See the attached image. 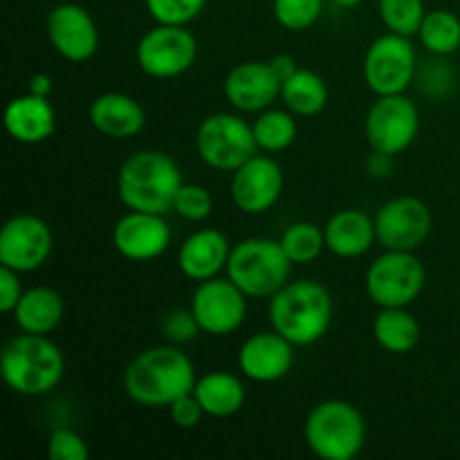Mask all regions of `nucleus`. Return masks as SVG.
<instances>
[{"instance_id": "1", "label": "nucleus", "mask_w": 460, "mask_h": 460, "mask_svg": "<svg viewBox=\"0 0 460 460\" xmlns=\"http://www.w3.org/2000/svg\"><path fill=\"white\" fill-rule=\"evenodd\" d=\"M193 362L175 346H153L126 367L124 391L144 409H169L196 386Z\"/></svg>"}, {"instance_id": "2", "label": "nucleus", "mask_w": 460, "mask_h": 460, "mask_svg": "<svg viewBox=\"0 0 460 460\" xmlns=\"http://www.w3.org/2000/svg\"><path fill=\"white\" fill-rule=\"evenodd\" d=\"M182 184L178 162L162 151L133 153L117 173V193L130 211L169 214Z\"/></svg>"}, {"instance_id": "3", "label": "nucleus", "mask_w": 460, "mask_h": 460, "mask_svg": "<svg viewBox=\"0 0 460 460\" xmlns=\"http://www.w3.org/2000/svg\"><path fill=\"white\" fill-rule=\"evenodd\" d=\"M272 331L295 346H313L328 332L332 322V296L317 281H292L270 296Z\"/></svg>"}, {"instance_id": "4", "label": "nucleus", "mask_w": 460, "mask_h": 460, "mask_svg": "<svg viewBox=\"0 0 460 460\" xmlns=\"http://www.w3.org/2000/svg\"><path fill=\"white\" fill-rule=\"evenodd\" d=\"M0 371L13 394L34 398L57 389L66 373V359L61 349L45 335L22 332L3 346Z\"/></svg>"}, {"instance_id": "5", "label": "nucleus", "mask_w": 460, "mask_h": 460, "mask_svg": "<svg viewBox=\"0 0 460 460\" xmlns=\"http://www.w3.org/2000/svg\"><path fill=\"white\" fill-rule=\"evenodd\" d=\"M305 443L322 460H353L367 440V422L346 400H323L305 418Z\"/></svg>"}, {"instance_id": "6", "label": "nucleus", "mask_w": 460, "mask_h": 460, "mask_svg": "<svg viewBox=\"0 0 460 460\" xmlns=\"http://www.w3.org/2000/svg\"><path fill=\"white\" fill-rule=\"evenodd\" d=\"M292 261L281 243L270 238H247L232 247L227 277L250 299H265L281 290L290 277Z\"/></svg>"}, {"instance_id": "7", "label": "nucleus", "mask_w": 460, "mask_h": 460, "mask_svg": "<svg viewBox=\"0 0 460 460\" xmlns=\"http://www.w3.org/2000/svg\"><path fill=\"white\" fill-rule=\"evenodd\" d=\"M427 272L413 252L386 250L367 272V295L380 308H407L420 296Z\"/></svg>"}, {"instance_id": "8", "label": "nucleus", "mask_w": 460, "mask_h": 460, "mask_svg": "<svg viewBox=\"0 0 460 460\" xmlns=\"http://www.w3.org/2000/svg\"><path fill=\"white\" fill-rule=\"evenodd\" d=\"M200 160L216 171H236L256 155L254 130L243 117L232 112H216L202 119L196 133Z\"/></svg>"}, {"instance_id": "9", "label": "nucleus", "mask_w": 460, "mask_h": 460, "mask_svg": "<svg viewBox=\"0 0 460 460\" xmlns=\"http://www.w3.org/2000/svg\"><path fill=\"white\" fill-rule=\"evenodd\" d=\"M137 66L153 79H175L193 67L198 58V40L187 25H160L139 39Z\"/></svg>"}, {"instance_id": "10", "label": "nucleus", "mask_w": 460, "mask_h": 460, "mask_svg": "<svg viewBox=\"0 0 460 460\" xmlns=\"http://www.w3.org/2000/svg\"><path fill=\"white\" fill-rule=\"evenodd\" d=\"M416 76V49L409 36L389 31L373 40L364 57V81L377 97L402 94Z\"/></svg>"}, {"instance_id": "11", "label": "nucleus", "mask_w": 460, "mask_h": 460, "mask_svg": "<svg viewBox=\"0 0 460 460\" xmlns=\"http://www.w3.org/2000/svg\"><path fill=\"white\" fill-rule=\"evenodd\" d=\"M364 130L373 151L395 157L416 142L420 130V112L411 99L404 97V93L377 97L368 111Z\"/></svg>"}, {"instance_id": "12", "label": "nucleus", "mask_w": 460, "mask_h": 460, "mask_svg": "<svg viewBox=\"0 0 460 460\" xmlns=\"http://www.w3.org/2000/svg\"><path fill=\"white\" fill-rule=\"evenodd\" d=\"M250 296L232 279H209L198 286L191 299V313L202 332L225 337L243 326Z\"/></svg>"}, {"instance_id": "13", "label": "nucleus", "mask_w": 460, "mask_h": 460, "mask_svg": "<svg viewBox=\"0 0 460 460\" xmlns=\"http://www.w3.org/2000/svg\"><path fill=\"white\" fill-rule=\"evenodd\" d=\"M377 243L385 250L416 252L429 238L434 227L431 209L413 196H400L385 202L376 214Z\"/></svg>"}, {"instance_id": "14", "label": "nucleus", "mask_w": 460, "mask_h": 460, "mask_svg": "<svg viewBox=\"0 0 460 460\" xmlns=\"http://www.w3.org/2000/svg\"><path fill=\"white\" fill-rule=\"evenodd\" d=\"M54 236L43 218L18 214L4 223L0 232V263L18 274L34 272L52 254Z\"/></svg>"}, {"instance_id": "15", "label": "nucleus", "mask_w": 460, "mask_h": 460, "mask_svg": "<svg viewBox=\"0 0 460 460\" xmlns=\"http://www.w3.org/2000/svg\"><path fill=\"white\" fill-rule=\"evenodd\" d=\"M283 171L272 157L254 155L232 173V200L243 214L259 216L272 209L283 191Z\"/></svg>"}, {"instance_id": "16", "label": "nucleus", "mask_w": 460, "mask_h": 460, "mask_svg": "<svg viewBox=\"0 0 460 460\" xmlns=\"http://www.w3.org/2000/svg\"><path fill=\"white\" fill-rule=\"evenodd\" d=\"M45 30L52 48L66 61L84 63L97 54L99 30L94 18L81 4L63 3L54 7L45 22Z\"/></svg>"}, {"instance_id": "17", "label": "nucleus", "mask_w": 460, "mask_h": 460, "mask_svg": "<svg viewBox=\"0 0 460 460\" xmlns=\"http://www.w3.org/2000/svg\"><path fill=\"white\" fill-rule=\"evenodd\" d=\"M112 245L128 261H153L169 250L171 227L162 214L128 209L112 229Z\"/></svg>"}, {"instance_id": "18", "label": "nucleus", "mask_w": 460, "mask_h": 460, "mask_svg": "<svg viewBox=\"0 0 460 460\" xmlns=\"http://www.w3.org/2000/svg\"><path fill=\"white\" fill-rule=\"evenodd\" d=\"M225 99L241 112H263L281 97V79L270 61H243L225 76Z\"/></svg>"}, {"instance_id": "19", "label": "nucleus", "mask_w": 460, "mask_h": 460, "mask_svg": "<svg viewBox=\"0 0 460 460\" xmlns=\"http://www.w3.org/2000/svg\"><path fill=\"white\" fill-rule=\"evenodd\" d=\"M292 364H295V344H290L277 331L256 332L243 341L238 350V367L243 376L261 385L283 380L292 371Z\"/></svg>"}, {"instance_id": "20", "label": "nucleus", "mask_w": 460, "mask_h": 460, "mask_svg": "<svg viewBox=\"0 0 460 460\" xmlns=\"http://www.w3.org/2000/svg\"><path fill=\"white\" fill-rule=\"evenodd\" d=\"M229 254H232V245L223 232L198 229L180 245V272L191 281H209L227 270Z\"/></svg>"}, {"instance_id": "21", "label": "nucleus", "mask_w": 460, "mask_h": 460, "mask_svg": "<svg viewBox=\"0 0 460 460\" xmlns=\"http://www.w3.org/2000/svg\"><path fill=\"white\" fill-rule=\"evenodd\" d=\"M4 128L9 137L21 144H40L57 130V112L48 97L27 93L4 108Z\"/></svg>"}, {"instance_id": "22", "label": "nucleus", "mask_w": 460, "mask_h": 460, "mask_svg": "<svg viewBox=\"0 0 460 460\" xmlns=\"http://www.w3.org/2000/svg\"><path fill=\"white\" fill-rule=\"evenodd\" d=\"M90 124L112 139L135 137L146 124V112L137 99L124 93H103L90 103Z\"/></svg>"}, {"instance_id": "23", "label": "nucleus", "mask_w": 460, "mask_h": 460, "mask_svg": "<svg viewBox=\"0 0 460 460\" xmlns=\"http://www.w3.org/2000/svg\"><path fill=\"white\" fill-rule=\"evenodd\" d=\"M323 234H326V250L340 259H358L367 254L377 241L376 220L358 209H341L332 214L323 227Z\"/></svg>"}, {"instance_id": "24", "label": "nucleus", "mask_w": 460, "mask_h": 460, "mask_svg": "<svg viewBox=\"0 0 460 460\" xmlns=\"http://www.w3.org/2000/svg\"><path fill=\"white\" fill-rule=\"evenodd\" d=\"M63 314H66L63 296L45 286L30 288L22 292L21 301L13 310L18 328L30 335H49L63 322Z\"/></svg>"}, {"instance_id": "25", "label": "nucleus", "mask_w": 460, "mask_h": 460, "mask_svg": "<svg viewBox=\"0 0 460 460\" xmlns=\"http://www.w3.org/2000/svg\"><path fill=\"white\" fill-rule=\"evenodd\" d=\"M193 395L200 402L202 411L209 418H232L245 404V386L236 376L225 371L207 373L198 377Z\"/></svg>"}, {"instance_id": "26", "label": "nucleus", "mask_w": 460, "mask_h": 460, "mask_svg": "<svg viewBox=\"0 0 460 460\" xmlns=\"http://www.w3.org/2000/svg\"><path fill=\"white\" fill-rule=\"evenodd\" d=\"M373 337L386 353H411L420 341V323L407 308H382L373 322Z\"/></svg>"}, {"instance_id": "27", "label": "nucleus", "mask_w": 460, "mask_h": 460, "mask_svg": "<svg viewBox=\"0 0 460 460\" xmlns=\"http://www.w3.org/2000/svg\"><path fill=\"white\" fill-rule=\"evenodd\" d=\"M281 99L292 115L314 117L326 108L328 85L317 72L296 70L281 84Z\"/></svg>"}, {"instance_id": "28", "label": "nucleus", "mask_w": 460, "mask_h": 460, "mask_svg": "<svg viewBox=\"0 0 460 460\" xmlns=\"http://www.w3.org/2000/svg\"><path fill=\"white\" fill-rule=\"evenodd\" d=\"M418 39L427 52L436 57H449L460 48V18L449 9L427 12Z\"/></svg>"}, {"instance_id": "29", "label": "nucleus", "mask_w": 460, "mask_h": 460, "mask_svg": "<svg viewBox=\"0 0 460 460\" xmlns=\"http://www.w3.org/2000/svg\"><path fill=\"white\" fill-rule=\"evenodd\" d=\"M252 130H254L259 148L268 153L286 151L296 139V121L290 111L268 108V111L259 112L256 121L252 124Z\"/></svg>"}, {"instance_id": "30", "label": "nucleus", "mask_w": 460, "mask_h": 460, "mask_svg": "<svg viewBox=\"0 0 460 460\" xmlns=\"http://www.w3.org/2000/svg\"><path fill=\"white\" fill-rule=\"evenodd\" d=\"M279 243H281L283 252L292 261V265H308L314 263L326 250V234L319 225L301 220V223H292L283 232Z\"/></svg>"}, {"instance_id": "31", "label": "nucleus", "mask_w": 460, "mask_h": 460, "mask_svg": "<svg viewBox=\"0 0 460 460\" xmlns=\"http://www.w3.org/2000/svg\"><path fill=\"white\" fill-rule=\"evenodd\" d=\"M377 9L386 30L409 39L418 36L427 13L422 0H380Z\"/></svg>"}, {"instance_id": "32", "label": "nucleus", "mask_w": 460, "mask_h": 460, "mask_svg": "<svg viewBox=\"0 0 460 460\" xmlns=\"http://www.w3.org/2000/svg\"><path fill=\"white\" fill-rule=\"evenodd\" d=\"M274 18L290 31H304L319 21L323 12V0H274Z\"/></svg>"}, {"instance_id": "33", "label": "nucleus", "mask_w": 460, "mask_h": 460, "mask_svg": "<svg viewBox=\"0 0 460 460\" xmlns=\"http://www.w3.org/2000/svg\"><path fill=\"white\" fill-rule=\"evenodd\" d=\"M148 13L160 25H189L205 9L207 0H144Z\"/></svg>"}, {"instance_id": "34", "label": "nucleus", "mask_w": 460, "mask_h": 460, "mask_svg": "<svg viewBox=\"0 0 460 460\" xmlns=\"http://www.w3.org/2000/svg\"><path fill=\"white\" fill-rule=\"evenodd\" d=\"M173 211L178 216H182L184 220L202 223V220L209 218L211 211H214V196H211L209 189L202 187V184L184 182L182 187H180L178 196H175Z\"/></svg>"}, {"instance_id": "35", "label": "nucleus", "mask_w": 460, "mask_h": 460, "mask_svg": "<svg viewBox=\"0 0 460 460\" xmlns=\"http://www.w3.org/2000/svg\"><path fill=\"white\" fill-rule=\"evenodd\" d=\"M90 449L85 440L72 429H57L48 440V458L52 460H85Z\"/></svg>"}, {"instance_id": "36", "label": "nucleus", "mask_w": 460, "mask_h": 460, "mask_svg": "<svg viewBox=\"0 0 460 460\" xmlns=\"http://www.w3.org/2000/svg\"><path fill=\"white\" fill-rule=\"evenodd\" d=\"M162 331H164L166 340L173 341V344H187V341L196 340L198 332H202L191 308L171 310L164 317V322H162Z\"/></svg>"}, {"instance_id": "37", "label": "nucleus", "mask_w": 460, "mask_h": 460, "mask_svg": "<svg viewBox=\"0 0 460 460\" xmlns=\"http://www.w3.org/2000/svg\"><path fill=\"white\" fill-rule=\"evenodd\" d=\"M169 416H171V422H173L178 429H196V427L202 422V418H205V411H202L196 395L187 394L171 404Z\"/></svg>"}, {"instance_id": "38", "label": "nucleus", "mask_w": 460, "mask_h": 460, "mask_svg": "<svg viewBox=\"0 0 460 460\" xmlns=\"http://www.w3.org/2000/svg\"><path fill=\"white\" fill-rule=\"evenodd\" d=\"M22 286L21 279H18V272L12 268H0V310L4 314H13L18 301L22 296Z\"/></svg>"}, {"instance_id": "39", "label": "nucleus", "mask_w": 460, "mask_h": 460, "mask_svg": "<svg viewBox=\"0 0 460 460\" xmlns=\"http://www.w3.org/2000/svg\"><path fill=\"white\" fill-rule=\"evenodd\" d=\"M367 166H368V173L371 175H376V178H385V175H389V171L394 169V155L373 151V155L368 157Z\"/></svg>"}, {"instance_id": "40", "label": "nucleus", "mask_w": 460, "mask_h": 460, "mask_svg": "<svg viewBox=\"0 0 460 460\" xmlns=\"http://www.w3.org/2000/svg\"><path fill=\"white\" fill-rule=\"evenodd\" d=\"M270 66H272L274 75L281 79V84L286 79H290V76L295 75L296 70H299V67H296V63H295V58H292L290 54H277V57L270 58Z\"/></svg>"}, {"instance_id": "41", "label": "nucleus", "mask_w": 460, "mask_h": 460, "mask_svg": "<svg viewBox=\"0 0 460 460\" xmlns=\"http://www.w3.org/2000/svg\"><path fill=\"white\" fill-rule=\"evenodd\" d=\"M27 93L36 94V97H52L54 93V81L52 76L45 75V72H36L34 76L30 79V84H27Z\"/></svg>"}, {"instance_id": "42", "label": "nucleus", "mask_w": 460, "mask_h": 460, "mask_svg": "<svg viewBox=\"0 0 460 460\" xmlns=\"http://www.w3.org/2000/svg\"><path fill=\"white\" fill-rule=\"evenodd\" d=\"M332 3L337 4V7H344V9H353V7H358L359 3H362V0H332Z\"/></svg>"}]
</instances>
